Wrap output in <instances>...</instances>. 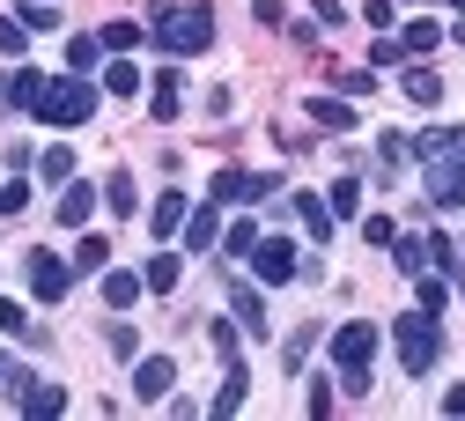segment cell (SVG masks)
I'll return each instance as SVG.
<instances>
[{"mask_svg": "<svg viewBox=\"0 0 465 421\" xmlns=\"http://www.w3.org/2000/svg\"><path fill=\"white\" fill-rule=\"evenodd\" d=\"M170 377H178V363H170V355H148V363H134V399H141V406L170 399Z\"/></svg>", "mask_w": 465, "mask_h": 421, "instance_id": "9", "label": "cell"}, {"mask_svg": "<svg viewBox=\"0 0 465 421\" xmlns=\"http://www.w3.org/2000/svg\"><path fill=\"white\" fill-rule=\"evenodd\" d=\"M296 215L311 222V236H332V200H318V193H296Z\"/></svg>", "mask_w": 465, "mask_h": 421, "instance_id": "27", "label": "cell"}, {"mask_svg": "<svg viewBox=\"0 0 465 421\" xmlns=\"http://www.w3.org/2000/svg\"><path fill=\"white\" fill-rule=\"evenodd\" d=\"M37 170H45V185H67V177H74V148H67V141H52V148L37 155Z\"/></svg>", "mask_w": 465, "mask_h": 421, "instance_id": "25", "label": "cell"}, {"mask_svg": "<svg viewBox=\"0 0 465 421\" xmlns=\"http://www.w3.org/2000/svg\"><path fill=\"white\" fill-rule=\"evenodd\" d=\"M0 377H8V363H0Z\"/></svg>", "mask_w": 465, "mask_h": 421, "instance_id": "46", "label": "cell"}, {"mask_svg": "<svg viewBox=\"0 0 465 421\" xmlns=\"http://www.w3.org/2000/svg\"><path fill=\"white\" fill-rule=\"evenodd\" d=\"M252 245H259V229H252V222H237V229H222V252H229V259H252Z\"/></svg>", "mask_w": 465, "mask_h": 421, "instance_id": "34", "label": "cell"}, {"mask_svg": "<svg viewBox=\"0 0 465 421\" xmlns=\"http://www.w3.org/2000/svg\"><path fill=\"white\" fill-rule=\"evenodd\" d=\"M252 274H259L266 288H281V281L303 274V252L288 245V236H259V245H252Z\"/></svg>", "mask_w": 465, "mask_h": 421, "instance_id": "6", "label": "cell"}, {"mask_svg": "<svg viewBox=\"0 0 465 421\" xmlns=\"http://www.w3.org/2000/svg\"><path fill=\"white\" fill-rule=\"evenodd\" d=\"M30 207V185H23V170L8 177V185H0V215H23Z\"/></svg>", "mask_w": 465, "mask_h": 421, "instance_id": "36", "label": "cell"}, {"mask_svg": "<svg viewBox=\"0 0 465 421\" xmlns=\"http://www.w3.org/2000/svg\"><path fill=\"white\" fill-rule=\"evenodd\" d=\"M30 45V23L23 15H0V52H23Z\"/></svg>", "mask_w": 465, "mask_h": 421, "instance_id": "37", "label": "cell"}, {"mask_svg": "<svg viewBox=\"0 0 465 421\" xmlns=\"http://www.w3.org/2000/svg\"><path fill=\"white\" fill-rule=\"evenodd\" d=\"M244 392H252V370H244V363H222V392H214V414H237V406H244Z\"/></svg>", "mask_w": 465, "mask_h": 421, "instance_id": "18", "label": "cell"}, {"mask_svg": "<svg viewBox=\"0 0 465 421\" xmlns=\"http://www.w3.org/2000/svg\"><path fill=\"white\" fill-rule=\"evenodd\" d=\"M332 215H362V177H332Z\"/></svg>", "mask_w": 465, "mask_h": 421, "instance_id": "31", "label": "cell"}, {"mask_svg": "<svg viewBox=\"0 0 465 421\" xmlns=\"http://www.w3.org/2000/svg\"><path fill=\"white\" fill-rule=\"evenodd\" d=\"M207 340H214L222 363H244V355H237V326H229V318H214V326H207Z\"/></svg>", "mask_w": 465, "mask_h": 421, "instance_id": "35", "label": "cell"}, {"mask_svg": "<svg viewBox=\"0 0 465 421\" xmlns=\"http://www.w3.org/2000/svg\"><path fill=\"white\" fill-rule=\"evenodd\" d=\"M104 59V37H67V75H89Z\"/></svg>", "mask_w": 465, "mask_h": 421, "instance_id": "30", "label": "cell"}, {"mask_svg": "<svg viewBox=\"0 0 465 421\" xmlns=\"http://www.w3.org/2000/svg\"><path fill=\"white\" fill-rule=\"evenodd\" d=\"M89 111H96V89H89L82 75L45 82V89H37V104H30V118H45V126H89Z\"/></svg>", "mask_w": 465, "mask_h": 421, "instance_id": "4", "label": "cell"}, {"mask_svg": "<svg viewBox=\"0 0 465 421\" xmlns=\"http://www.w3.org/2000/svg\"><path fill=\"white\" fill-rule=\"evenodd\" d=\"M362 236H370V245H391L399 222H391V215H370V222H362Z\"/></svg>", "mask_w": 465, "mask_h": 421, "instance_id": "41", "label": "cell"}, {"mask_svg": "<svg viewBox=\"0 0 465 421\" xmlns=\"http://www.w3.org/2000/svg\"><path fill=\"white\" fill-rule=\"evenodd\" d=\"M0 333L8 340H37V326H30V311L15 304V296H0Z\"/></svg>", "mask_w": 465, "mask_h": 421, "instance_id": "28", "label": "cell"}, {"mask_svg": "<svg viewBox=\"0 0 465 421\" xmlns=\"http://www.w3.org/2000/svg\"><path fill=\"white\" fill-rule=\"evenodd\" d=\"M399 89L414 96V104H429V111L443 104V75H436V67H406V82H399Z\"/></svg>", "mask_w": 465, "mask_h": 421, "instance_id": "22", "label": "cell"}, {"mask_svg": "<svg viewBox=\"0 0 465 421\" xmlns=\"http://www.w3.org/2000/svg\"><path fill=\"white\" fill-rule=\"evenodd\" d=\"M229 311H237V326H244L252 340H266V333H273V318H266V296H259L252 281H229Z\"/></svg>", "mask_w": 465, "mask_h": 421, "instance_id": "8", "label": "cell"}, {"mask_svg": "<svg viewBox=\"0 0 465 421\" xmlns=\"http://www.w3.org/2000/svg\"><path fill=\"white\" fill-rule=\"evenodd\" d=\"M96 37H104V52H134V45L148 37V23H104Z\"/></svg>", "mask_w": 465, "mask_h": 421, "instance_id": "29", "label": "cell"}, {"mask_svg": "<svg viewBox=\"0 0 465 421\" xmlns=\"http://www.w3.org/2000/svg\"><path fill=\"white\" fill-rule=\"evenodd\" d=\"M391 340H399V370H406V377H429L436 355H443V326H436V311H406V318H391Z\"/></svg>", "mask_w": 465, "mask_h": 421, "instance_id": "2", "label": "cell"}, {"mask_svg": "<svg viewBox=\"0 0 465 421\" xmlns=\"http://www.w3.org/2000/svg\"><path fill=\"white\" fill-rule=\"evenodd\" d=\"M178 274H185V259H178V252H148V266H141L148 296H170V288H178Z\"/></svg>", "mask_w": 465, "mask_h": 421, "instance_id": "16", "label": "cell"}, {"mask_svg": "<svg viewBox=\"0 0 465 421\" xmlns=\"http://www.w3.org/2000/svg\"><path fill=\"white\" fill-rule=\"evenodd\" d=\"M414 281H421V311H436V318H443V304H450V281H443V274H429V266H421Z\"/></svg>", "mask_w": 465, "mask_h": 421, "instance_id": "32", "label": "cell"}, {"mask_svg": "<svg viewBox=\"0 0 465 421\" xmlns=\"http://www.w3.org/2000/svg\"><path fill=\"white\" fill-rule=\"evenodd\" d=\"M23 281H30L37 304H60V296L74 288V266H67L60 252H30V259H23Z\"/></svg>", "mask_w": 465, "mask_h": 421, "instance_id": "5", "label": "cell"}, {"mask_svg": "<svg viewBox=\"0 0 465 421\" xmlns=\"http://www.w3.org/2000/svg\"><path fill=\"white\" fill-rule=\"evenodd\" d=\"M155 15H163V23H148V37H155L170 59L214 45V8H207V0H193V8H155Z\"/></svg>", "mask_w": 465, "mask_h": 421, "instance_id": "1", "label": "cell"}, {"mask_svg": "<svg viewBox=\"0 0 465 421\" xmlns=\"http://www.w3.org/2000/svg\"><path fill=\"white\" fill-rule=\"evenodd\" d=\"M391 266L399 274H421L429 266V236H391Z\"/></svg>", "mask_w": 465, "mask_h": 421, "instance_id": "24", "label": "cell"}, {"mask_svg": "<svg viewBox=\"0 0 465 421\" xmlns=\"http://www.w3.org/2000/svg\"><path fill=\"white\" fill-rule=\"evenodd\" d=\"M429 207H465V148L429 163Z\"/></svg>", "mask_w": 465, "mask_h": 421, "instance_id": "7", "label": "cell"}, {"mask_svg": "<svg viewBox=\"0 0 465 421\" xmlns=\"http://www.w3.org/2000/svg\"><path fill=\"white\" fill-rule=\"evenodd\" d=\"M104 207H111V215H134V207H141V193H134V170H111V177H104Z\"/></svg>", "mask_w": 465, "mask_h": 421, "instance_id": "23", "label": "cell"}, {"mask_svg": "<svg viewBox=\"0 0 465 421\" xmlns=\"http://www.w3.org/2000/svg\"><path fill=\"white\" fill-rule=\"evenodd\" d=\"M45 82H52V75H37V67H15V75H8V82H0V104H23V111H30V104H37V89H45Z\"/></svg>", "mask_w": 465, "mask_h": 421, "instance_id": "20", "label": "cell"}, {"mask_svg": "<svg viewBox=\"0 0 465 421\" xmlns=\"http://www.w3.org/2000/svg\"><path fill=\"white\" fill-rule=\"evenodd\" d=\"M185 245H193V252H214V245H222V215H214V200L185 215Z\"/></svg>", "mask_w": 465, "mask_h": 421, "instance_id": "15", "label": "cell"}, {"mask_svg": "<svg viewBox=\"0 0 465 421\" xmlns=\"http://www.w3.org/2000/svg\"><path fill=\"white\" fill-rule=\"evenodd\" d=\"M311 126H325V134H355V96H311Z\"/></svg>", "mask_w": 465, "mask_h": 421, "instance_id": "11", "label": "cell"}, {"mask_svg": "<svg viewBox=\"0 0 465 421\" xmlns=\"http://www.w3.org/2000/svg\"><path fill=\"white\" fill-rule=\"evenodd\" d=\"M252 15H259V23H266V30H273V23H281V15H288V8H281V0H252Z\"/></svg>", "mask_w": 465, "mask_h": 421, "instance_id": "43", "label": "cell"}, {"mask_svg": "<svg viewBox=\"0 0 465 421\" xmlns=\"http://www.w3.org/2000/svg\"><path fill=\"white\" fill-rule=\"evenodd\" d=\"M303 406H311V421H325V414H332V385H325V377H318V385H311V399H303Z\"/></svg>", "mask_w": 465, "mask_h": 421, "instance_id": "42", "label": "cell"}, {"mask_svg": "<svg viewBox=\"0 0 465 421\" xmlns=\"http://www.w3.org/2000/svg\"><path fill=\"white\" fill-rule=\"evenodd\" d=\"M141 296H148V281H141V274H126V266H119V274H104V304H111V311H134Z\"/></svg>", "mask_w": 465, "mask_h": 421, "instance_id": "17", "label": "cell"}, {"mask_svg": "<svg viewBox=\"0 0 465 421\" xmlns=\"http://www.w3.org/2000/svg\"><path fill=\"white\" fill-rule=\"evenodd\" d=\"M185 215H193V207H185V193H155L148 229H155V236H178V229H185Z\"/></svg>", "mask_w": 465, "mask_h": 421, "instance_id": "14", "label": "cell"}, {"mask_svg": "<svg viewBox=\"0 0 465 421\" xmlns=\"http://www.w3.org/2000/svg\"><path fill=\"white\" fill-rule=\"evenodd\" d=\"M399 45H406V59H421V52H436V45H443V23H436V15H414V23L399 30Z\"/></svg>", "mask_w": 465, "mask_h": 421, "instance_id": "19", "label": "cell"}, {"mask_svg": "<svg viewBox=\"0 0 465 421\" xmlns=\"http://www.w3.org/2000/svg\"><path fill=\"white\" fill-rule=\"evenodd\" d=\"M104 89H111V96H134V89H141V67H134L126 52L111 59V67H104Z\"/></svg>", "mask_w": 465, "mask_h": 421, "instance_id": "26", "label": "cell"}, {"mask_svg": "<svg viewBox=\"0 0 465 421\" xmlns=\"http://www.w3.org/2000/svg\"><path fill=\"white\" fill-rule=\"evenodd\" d=\"M370 89H377L370 67H347V75H340V96H370Z\"/></svg>", "mask_w": 465, "mask_h": 421, "instance_id": "39", "label": "cell"}, {"mask_svg": "<svg viewBox=\"0 0 465 421\" xmlns=\"http://www.w3.org/2000/svg\"><path fill=\"white\" fill-rule=\"evenodd\" d=\"M96 200H104V193H96V185H82V177H67V185H60V222H67V229H82V222H89V207H96Z\"/></svg>", "mask_w": 465, "mask_h": 421, "instance_id": "13", "label": "cell"}, {"mask_svg": "<svg viewBox=\"0 0 465 421\" xmlns=\"http://www.w3.org/2000/svg\"><path fill=\"white\" fill-rule=\"evenodd\" d=\"M207 200H214V207H229V200H252V170H237V163H229V170H214Z\"/></svg>", "mask_w": 465, "mask_h": 421, "instance_id": "21", "label": "cell"}, {"mask_svg": "<svg viewBox=\"0 0 465 421\" xmlns=\"http://www.w3.org/2000/svg\"><path fill=\"white\" fill-rule=\"evenodd\" d=\"M178 82H185L178 67H163V75H155V96H148V118H163V126H170V118L185 111V89H178Z\"/></svg>", "mask_w": 465, "mask_h": 421, "instance_id": "12", "label": "cell"}, {"mask_svg": "<svg viewBox=\"0 0 465 421\" xmlns=\"http://www.w3.org/2000/svg\"><path fill=\"white\" fill-rule=\"evenodd\" d=\"M391 59H406V45H399V37H377V45H370V67H391Z\"/></svg>", "mask_w": 465, "mask_h": 421, "instance_id": "40", "label": "cell"}, {"mask_svg": "<svg viewBox=\"0 0 465 421\" xmlns=\"http://www.w3.org/2000/svg\"><path fill=\"white\" fill-rule=\"evenodd\" d=\"M104 259H111L104 236H82V245H74V274H104Z\"/></svg>", "mask_w": 465, "mask_h": 421, "instance_id": "33", "label": "cell"}, {"mask_svg": "<svg viewBox=\"0 0 465 421\" xmlns=\"http://www.w3.org/2000/svg\"><path fill=\"white\" fill-rule=\"evenodd\" d=\"M23 23H30V30H60V8H45V0H23Z\"/></svg>", "mask_w": 465, "mask_h": 421, "instance_id": "38", "label": "cell"}, {"mask_svg": "<svg viewBox=\"0 0 465 421\" xmlns=\"http://www.w3.org/2000/svg\"><path fill=\"white\" fill-rule=\"evenodd\" d=\"M15 406L30 421H52V414H67V385H15Z\"/></svg>", "mask_w": 465, "mask_h": 421, "instance_id": "10", "label": "cell"}, {"mask_svg": "<svg viewBox=\"0 0 465 421\" xmlns=\"http://www.w3.org/2000/svg\"><path fill=\"white\" fill-rule=\"evenodd\" d=\"M370 363H377V326H370V318H347V326L332 333V370H340V385H347V392H370Z\"/></svg>", "mask_w": 465, "mask_h": 421, "instance_id": "3", "label": "cell"}, {"mask_svg": "<svg viewBox=\"0 0 465 421\" xmlns=\"http://www.w3.org/2000/svg\"><path fill=\"white\" fill-rule=\"evenodd\" d=\"M450 8H458V15H465V0H450Z\"/></svg>", "mask_w": 465, "mask_h": 421, "instance_id": "45", "label": "cell"}, {"mask_svg": "<svg viewBox=\"0 0 465 421\" xmlns=\"http://www.w3.org/2000/svg\"><path fill=\"white\" fill-rule=\"evenodd\" d=\"M443 414H465V385H450V392H443Z\"/></svg>", "mask_w": 465, "mask_h": 421, "instance_id": "44", "label": "cell"}]
</instances>
